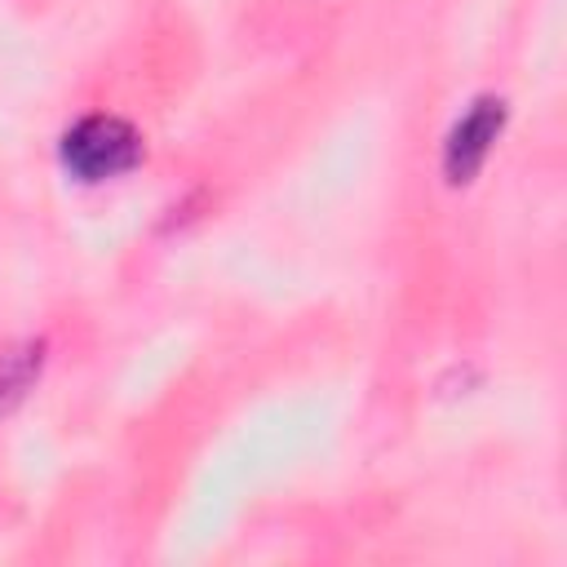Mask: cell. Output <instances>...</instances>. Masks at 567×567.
I'll return each instance as SVG.
<instances>
[{
    "mask_svg": "<svg viewBox=\"0 0 567 567\" xmlns=\"http://www.w3.org/2000/svg\"><path fill=\"white\" fill-rule=\"evenodd\" d=\"M40 363H44V341H18L0 350V416L27 399V390L40 377Z\"/></svg>",
    "mask_w": 567,
    "mask_h": 567,
    "instance_id": "3957f363",
    "label": "cell"
},
{
    "mask_svg": "<svg viewBox=\"0 0 567 567\" xmlns=\"http://www.w3.org/2000/svg\"><path fill=\"white\" fill-rule=\"evenodd\" d=\"M142 159V137L120 115H84L62 133V164L80 182H111Z\"/></svg>",
    "mask_w": 567,
    "mask_h": 567,
    "instance_id": "6da1fadb",
    "label": "cell"
},
{
    "mask_svg": "<svg viewBox=\"0 0 567 567\" xmlns=\"http://www.w3.org/2000/svg\"><path fill=\"white\" fill-rule=\"evenodd\" d=\"M501 124H505V102L501 97H478L447 133V146H443V173L452 186L470 182L478 173V164L487 159L492 142L501 137Z\"/></svg>",
    "mask_w": 567,
    "mask_h": 567,
    "instance_id": "7a4b0ae2",
    "label": "cell"
}]
</instances>
